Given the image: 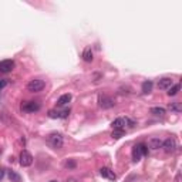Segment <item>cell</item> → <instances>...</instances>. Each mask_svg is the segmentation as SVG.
<instances>
[{
  "instance_id": "cell-1",
  "label": "cell",
  "mask_w": 182,
  "mask_h": 182,
  "mask_svg": "<svg viewBox=\"0 0 182 182\" xmlns=\"http://www.w3.org/2000/svg\"><path fill=\"white\" fill-rule=\"evenodd\" d=\"M134 124H135V122H134L133 120H130V118L120 117V118H115V120L112 121V128H114V130H124L127 125L133 127Z\"/></svg>"
},
{
  "instance_id": "cell-2",
  "label": "cell",
  "mask_w": 182,
  "mask_h": 182,
  "mask_svg": "<svg viewBox=\"0 0 182 182\" xmlns=\"http://www.w3.org/2000/svg\"><path fill=\"white\" fill-rule=\"evenodd\" d=\"M47 141H49V144L51 145L53 148H56V149H60L63 147V144H64V139H63V137L60 135V134H57V133L50 134L49 138H47Z\"/></svg>"
},
{
  "instance_id": "cell-3",
  "label": "cell",
  "mask_w": 182,
  "mask_h": 182,
  "mask_svg": "<svg viewBox=\"0 0 182 182\" xmlns=\"http://www.w3.org/2000/svg\"><path fill=\"white\" fill-rule=\"evenodd\" d=\"M44 86H46V83H44L43 80L34 78V80H31L30 83L27 84V90L30 93H39V91H41V90L44 88Z\"/></svg>"
},
{
  "instance_id": "cell-4",
  "label": "cell",
  "mask_w": 182,
  "mask_h": 182,
  "mask_svg": "<svg viewBox=\"0 0 182 182\" xmlns=\"http://www.w3.org/2000/svg\"><path fill=\"white\" fill-rule=\"evenodd\" d=\"M40 102L39 101H26L22 104V111L23 112H36L40 110Z\"/></svg>"
},
{
  "instance_id": "cell-5",
  "label": "cell",
  "mask_w": 182,
  "mask_h": 182,
  "mask_svg": "<svg viewBox=\"0 0 182 182\" xmlns=\"http://www.w3.org/2000/svg\"><path fill=\"white\" fill-rule=\"evenodd\" d=\"M115 102L111 97H108V96H100L98 97V105L101 108H105V110H107V108H112Z\"/></svg>"
},
{
  "instance_id": "cell-6",
  "label": "cell",
  "mask_w": 182,
  "mask_h": 182,
  "mask_svg": "<svg viewBox=\"0 0 182 182\" xmlns=\"http://www.w3.org/2000/svg\"><path fill=\"white\" fill-rule=\"evenodd\" d=\"M31 164H33V155L26 149L22 151V154H20V165L22 167H30Z\"/></svg>"
},
{
  "instance_id": "cell-7",
  "label": "cell",
  "mask_w": 182,
  "mask_h": 182,
  "mask_svg": "<svg viewBox=\"0 0 182 182\" xmlns=\"http://www.w3.org/2000/svg\"><path fill=\"white\" fill-rule=\"evenodd\" d=\"M13 68H14V61H13V60L7 59V60H2V61H0V73L7 74V73H10Z\"/></svg>"
},
{
  "instance_id": "cell-8",
  "label": "cell",
  "mask_w": 182,
  "mask_h": 182,
  "mask_svg": "<svg viewBox=\"0 0 182 182\" xmlns=\"http://www.w3.org/2000/svg\"><path fill=\"white\" fill-rule=\"evenodd\" d=\"M162 148L165 152H174L176 149V141L174 138H167L165 141H162Z\"/></svg>"
},
{
  "instance_id": "cell-9",
  "label": "cell",
  "mask_w": 182,
  "mask_h": 182,
  "mask_svg": "<svg viewBox=\"0 0 182 182\" xmlns=\"http://www.w3.org/2000/svg\"><path fill=\"white\" fill-rule=\"evenodd\" d=\"M100 175H101L102 178L110 179V181H115V179H117V175L114 174V171L110 169V168H107V167H104V168L100 169Z\"/></svg>"
},
{
  "instance_id": "cell-10",
  "label": "cell",
  "mask_w": 182,
  "mask_h": 182,
  "mask_svg": "<svg viewBox=\"0 0 182 182\" xmlns=\"http://www.w3.org/2000/svg\"><path fill=\"white\" fill-rule=\"evenodd\" d=\"M171 86H174V84H172V80H171L169 77H164L158 81V88L159 90H168Z\"/></svg>"
},
{
  "instance_id": "cell-11",
  "label": "cell",
  "mask_w": 182,
  "mask_h": 182,
  "mask_svg": "<svg viewBox=\"0 0 182 182\" xmlns=\"http://www.w3.org/2000/svg\"><path fill=\"white\" fill-rule=\"evenodd\" d=\"M148 147L151 149H159L162 148V141L159 138H151L148 141Z\"/></svg>"
},
{
  "instance_id": "cell-12",
  "label": "cell",
  "mask_w": 182,
  "mask_h": 182,
  "mask_svg": "<svg viewBox=\"0 0 182 182\" xmlns=\"http://www.w3.org/2000/svg\"><path fill=\"white\" fill-rule=\"evenodd\" d=\"M83 60L86 63H91L93 61V50H91V47H86L83 51Z\"/></svg>"
},
{
  "instance_id": "cell-13",
  "label": "cell",
  "mask_w": 182,
  "mask_h": 182,
  "mask_svg": "<svg viewBox=\"0 0 182 182\" xmlns=\"http://www.w3.org/2000/svg\"><path fill=\"white\" fill-rule=\"evenodd\" d=\"M70 101H71V94H63L59 98V101H57V105H59V107H64V105H67Z\"/></svg>"
},
{
  "instance_id": "cell-14",
  "label": "cell",
  "mask_w": 182,
  "mask_h": 182,
  "mask_svg": "<svg viewBox=\"0 0 182 182\" xmlns=\"http://www.w3.org/2000/svg\"><path fill=\"white\" fill-rule=\"evenodd\" d=\"M142 157V152H141V148H139V145H135L133 148V159L135 161V162H138L139 159H141Z\"/></svg>"
},
{
  "instance_id": "cell-15",
  "label": "cell",
  "mask_w": 182,
  "mask_h": 182,
  "mask_svg": "<svg viewBox=\"0 0 182 182\" xmlns=\"http://www.w3.org/2000/svg\"><path fill=\"white\" fill-rule=\"evenodd\" d=\"M168 108H169V110H171L172 112H176V114L182 111V105H181V102H178V101L171 102V104L168 105Z\"/></svg>"
},
{
  "instance_id": "cell-16",
  "label": "cell",
  "mask_w": 182,
  "mask_h": 182,
  "mask_svg": "<svg viewBox=\"0 0 182 182\" xmlns=\"http://www.w3.org/2000/svg\"><path fill=\"white\" fill-rule=\"evenodd\" d=\"M152 81H149V80H147V81H144L142 83V93H145V94H148V93H151L152 91Z\"/></svg>"
},
{
  "instance_id": "cell-17",
  "label": "cell",
  "mask_w": 182,
  "mask_h": 182,
  "mask_svg": "<svg viewBox=\"0 0 182 182\" xmlns=\"http://www.w3.org/2000/svg\"><path fill=\"white\" fill-rule=\"evenodd\" d=\"M151 112L154 115H158V117H162V115H165V108H162V107H154V108H151Z\"/></svg>"
},
{
  "instance_id": "cell-18",
  "label": "cell",
  "mask_w": 182,
  "mask_h": 182,
  "mask_svg": "<svg viewBox=\"0 0 182 182\" xmlns=\"http://www.w3.org/2000/svg\"><path fill=\"white\" fill-rule=\"evenodd\" d=\"M9 178L12 182H22V176L19 174H16L14 171H9Z\"/></svg>"
},
{
  "instance_id": "cell-19",
  "label": "cell",
  "mask_w": 182,
  "mask_h": 182,
  "mask_svg": "<svg viewBox=\"0 0 182 182\" xmlns=\"http://www.w3.org/2000/svg\"><path fill=\"white\" fill-rule=\"evenodd\" d=\"M179 88H181V86L179 84H175V86H171L169 88H168V96H176L179 91Z\"/></svg>"
},
{
  "instance_id": "cell-20",
  "label": "cell",
  "mask_w": 182,
  "mask_h": 182,
  "mask_svg": "<svg viewBox=\"0 0 182 182\" xmlns=\"http://www.w3.org/2000/svg\"><path fill=\"white\" fill-rule=\"evenodd\" d=\"M122 135H124V130H114L111 134L112 138H121Z\"/></svg>"
},
{
  "instance_id": "cell-21",
  "label": "cell",
  "mask_w": 182,
  "mask_h": 182,
  "mask_svg": "<svg viewBox=\"0 0 182 182\" xmlns=\"http://www.w3.org/2000/svg\"><path fill=\"white\" fill-rule=\"evenodd\" d=\"M49 117L50 118H60V111H54V110H51V111H49Z\"/></svg>"
},
{
  "instance_id": "cell-22",
  "label": "cell",
  "mask_w": 182,
  "mask_h": 182,
  "mask_svg": "<svg viewBox=\"0 0 182 182\" xmlns=\"http://www.w3.org/2000/svg\"><path fill=\"white\" fill-rule=\"evenodd\" d=\"M65 167H67V168H74L75 162H74V161H68V162H65Z\"/></svg>"
},
{
  "instance_id": "cell-23",
  "label": "cell",
  "mask_w": 182,
  "mask_h": 182,
  "mask_svg": "<svg viewBox=\"0 0 182 182\" xmlns=\"http://www.w3.org/2000/svg\"><path fill=\"white\" fill-rule=\"evenodd\" d=\"M6 86H7V81L6 80H0V91H2V90H3Z\"/></svg>"
},
{
  "instance_id": "cell-24",
  "label": "cell",
  "mask_w": 182,
  "mask_h": 182,
  "mask_svg": "<svg viewBox=\"0 0 182 182\" xmlns=\"http://www.w3.org/2000/svg\"><path fill=\"white\" fill-rule=\"evenodd\" d=\"M4 174H6V169H4V168H0V181H2V179H3Z\"/></svg>"
},
{
  "instance_id": "cell-25",
  "label": "cell",
  "mask_w": 182,
  "mask_h": 182,
  "mask_svg": "<svg viewBox=\"0 0 182 182\" xmlns=\"http://www.w3.org/2000/svg\"><path fill=\"white\" fill-rule=\"evenodd\" d=\"M50 182H57V181H50Z\"/></svg>"
}]
</instances>
